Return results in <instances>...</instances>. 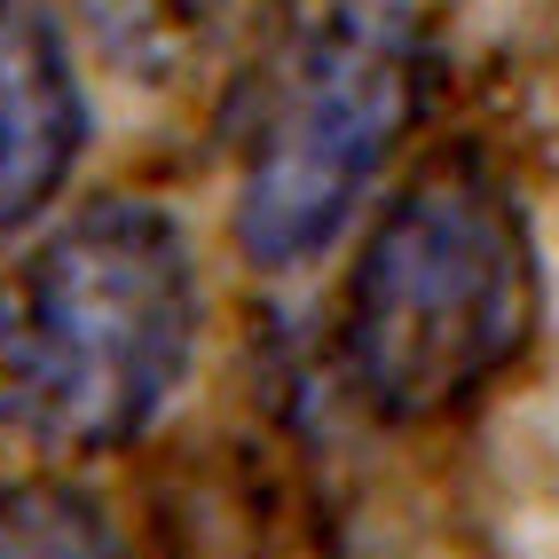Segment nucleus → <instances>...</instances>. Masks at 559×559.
I'll use <instances>...</instances> for the list:
<instances>
[{"instance_id": "obj_1", "label": "nucleus", "mask_w": 559, "mask_h": 559, "mask_svg": "<svg viewBox=\"0 0 559 559\" xmlns=\"http://www.w3.org/2000/svg\"><path fill=\"white\" fill-rule=\"evenodd\" d=\"M198 260L151 198H95L0 276V433L56 457L142 441L198 362Z\"/></svg>"}, {"instance_id": "obj_2", "label": "nucleus", "mask_w": 559, "mask_h": 559, "mask_svg": "<svg viewBox=\"0 0 559 559\" xmlns=\"http://www.w3.org/2000/svg\"><path fill=\"white\" fill-rule=\"evenodd\" d=\"M544 323L528 213L480 158L418 174L362 237L340 355L355 394L394 426H433L489 394Z\"/></svg>"}, {"instance_id": "obj_3", "label": "nucleus", "mask_w": 559, "mask_h": 559, "mask_svg": "<svg viewBox=\"0 0 559 559\" xmlns=\"http://www.w3.org/2000/svg\"><path fill=\"white\" fill-rule=\"evenodd\" d=\"M433 48L402 0H331L269 63L237 166V245L252 269H308L340 245L370 181L418 127Z\"/></svg>"}, {"instance_id": "obj_4", "label": "nucleus", "mask_w": 559, "mask_h": 559, "mask_svg": "<svg viewBox=\"0 0 559 559\" xmlns=\"http://www.w3.org/2000/svg\"><path fill=\"white\" fill-rule=\"evenodd\" d=\"M87 151V95L63 24L40 0H0V237L32 229Z\"/></svg>"}, {"instance_id": "obj_5", "label": "nucleus", "mask_w": 559, "mask_h": 559, "mask_svg": "<svg viewBox=\"0 0 559 559\" xmlns=\"http://www.w3.org/2000/svg\"><path fill=\"white\" fill-rule=\"evenodd\" d=\"M0 559H127V536L80 480H9L0 489Z\"/></svg>"}, {"instance_id": "obj_6", "label": "nucleus", "mask_w": 559, "mask_h": 559, "mask_svg": "<svg viewBox=\"0 0 559 559\" xmlns=\"http://www.w3.org/2000/svg\"><path fill=\"white\" fill-rule=\"evenodd\" d=\"M213 9V0H95V24H110L119 40H134V32H181V24H198Z\"/></svg>"}]
</instances>
